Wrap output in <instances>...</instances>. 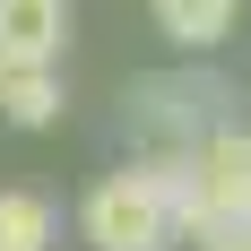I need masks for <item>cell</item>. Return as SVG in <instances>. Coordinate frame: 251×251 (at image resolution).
<instances>
[{
    "label": "cell",
    "mask_w": 251,
    "mask_h": 251,
    "mask_svg": "<svg viewBox=\"0 0 251 251\" xmlns=\"http://www.w3.org/2000/svg\"><path fill=\"white\" fill-rule=\"evenodd\" d=\"M0 78H9V70H0Z\"/></svg>",
    "instance_id": "9"
},
{
    "label": "cell",
    "mask_w": 251,
    "mask_h": 251,
    "mask_svg": "<svg viewBox=\"0 0 251 251\" xmlns=\"http://www.w3.org/2000/svg\"><path fill=\"white\" fill-rule=\"evenodd\" d=\"M182 217H191V243L251 226V130L243 122L208 130L200 148L182 156Z\"/></svg>",
    "instance_id": "3"
},
{
    "label": "cell",
    "mask_w": 251,
    "mask_h": 251,
    "mask_svg": "<svg viewBox=\"0 0 251 251\" xmlns=\"http://www.w3.org/2000/svg\"><path fill=\"white\" fill-rule=\"evenodd\" d=\"M148 18H156V35H165V44L174 52H217L234 35V18H243V0H148Z\"/></svg>",
    "instance_id": "5"
},
{
    "label": "cell",
    "mask_w": 251,
    "mask_h": 251,
    "mask_svg": "<svg viewBox=\"0 0 251 251\" xmlns=\"http://www.w3.org/2000/svg\"><path fill=\"white\" fill-rule=\"evenodd\" d=\"M200 251H251V226H234V234H208Z\"/></svg>",
    "instance_id": "8"
},
{
    "label": "cell",
    "mask_w": 251,
    "mask_h": 251,
    "mask_svg": "<svg viewBox=\"0 0 251 251\" xmlns=\"http://www.w3.org/2000/svg\"><path fill=\"white\" fill-rule=\"evenodd\" d=\"M78 234L96 251H174L191 243L182 217V156H130L122 174H104L78 200Z\"/></svg>",
    "instance_id": "1"
},
{
    "label": "cell",
    "mask_w": 251,
    "mask_h": 251,
    "mask_svg": "<svg viewBox=\"0 0 251 251\" xmlns=\"http://www.w3.org/2000/svg\"><path fill=\"white\" fill-rule=\"evenodd\" d=\"M234 87L217 70H148L122 87V130H130V156H191L208 130L243 122L234 113Z\"/></svg>",
    "instance_id": "2"
},
{
    "label": "cell",
    "mask_w": 251,
    "mask_h": 251,
    "mask_svg": "<svg viewBox=\"0 0 251 251\" xmlns=\"http://www.w3.org/2000/svg\"><path fill=\"white\" fill-rule=\"evenodd\" d=\"M70 0H0V70H61Z\"/></svg>",
    "instance_id": "4"
},
{
    "label": "cell",
    "mask_w": 251,
    "mask_h": 251,
    "mask_svg": "<svg viewBox=\"0 0 251 251\" xmlns=\"http://www.w3.org/2000/svg\"><path fill=\"white\" fill-rule=\"evenodd\" d=\"M61 217L44 191H0V251H52Z\"/></svg>",
    "instance_id": "7"
},
{
    "label": "cell",
    "mask_w": 251,
    "mask_h": 251,
    "mask_svg": "<svg viewBox=\"0 0 251 251\" xmlns=\"http://www.w3.org/2000/svg\"><path fill=\"white\" fill-rule=\"evenodd\" d=\"M61 104H70V96H61V70H9V78H0V113H9L18 130H52Z\"/></svg>",
    "instance_id": "6"
}]
</instances>
